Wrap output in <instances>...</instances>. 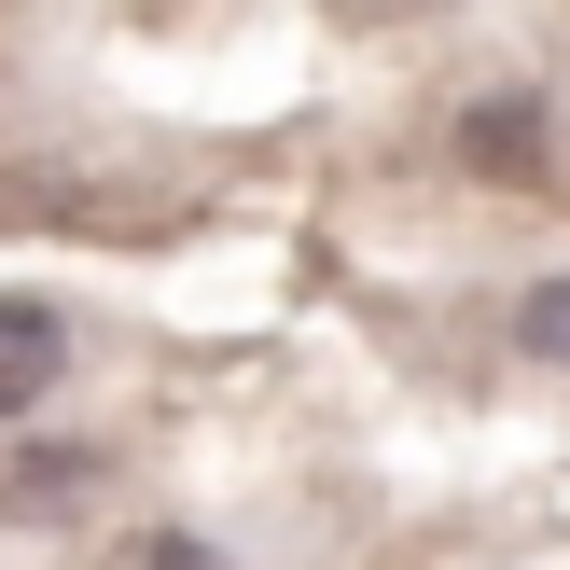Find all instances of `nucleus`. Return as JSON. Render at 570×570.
<instances>
[{"label": "nucleus", "instance_id": "obj_5", "mask_svg": "<svg viewBox=\"0 0 570 570\" xmlns=\"http://www.w3.org/2000/svg\"><path fill=\"white\" fill-rule=\"evenodd\" d=\"M515 348L529 362H570V278H529V293H515Z\"/></svg>", "mask_w": 570, "mask_h": 570}, {"label": "nucleus", "instance_id": "obj_1", "mask_svg": "<svg viewBox=\"0 0 570 570\" xmlns=\"http://www.w3.org/2000/svg\"><path fill=\"white\" fill-rule=\"evenodd\" d=\"M56 376H70V321L28 306V293H0V417H28Z\"/></svg>", "mask_w": 570, "mask_h": 570}, {"label": "nucleus", "instance_id": "obj_4", "mask_svg": "<svg viewBox=\"0 0 570 570\" xmlns=\"http://www.w3.org/2000/svg\"><path fill=\"white\" fill-rule=\"evenodd\" d=\"M83 570H223V557L195 543V529H126V543H98Z\"/></svg>", "mask_w": 570, "mask_h": 570}, {"label": "nucleus", "instance_id": "obj_2", "mask_svg": "<svg viewBox=\"0 0 570 570\" xmlns=\"http://www.w3.org/2000/svg\"><path fill=\"white\" fill-rule=\"evenodd\" d=\"M460 167L473 181H543V98H473L460 111Z\"/></svg>", "mask_w": 570, "mask_h": 570}, {"label": "nucleus", "instance_id": "obj_3", "mask_svg": "<svg viewBox=\"0 0 570 570\" xmlns=\"http://www.w3.org/2000/svg\"><path fill=\"white\" fill-rule=\"evenodd\" d=\"M83 488H98V445H42V460L0 473V501H14V515H70Z\"/></svg>", "mask_w": 570, "mask_h": 570}]
</instances>
